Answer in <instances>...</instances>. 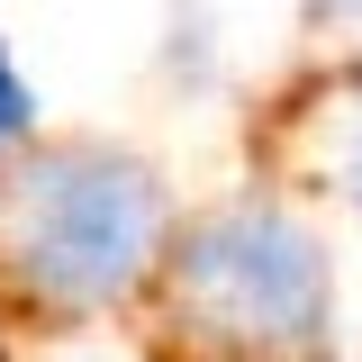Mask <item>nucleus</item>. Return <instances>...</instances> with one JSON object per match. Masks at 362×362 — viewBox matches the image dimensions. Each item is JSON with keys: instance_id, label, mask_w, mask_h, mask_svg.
I'll return each instance as SVG.
<instances>
[{"instance_id": "f257e3e1", "label": "nucleus", "mask_w": 362, "mask_h": 362, "mask_svg": "<svg viewBox=\"0 0 362 362\" xmlns=\"http://www.w3.org/2000/svg\"><path fill=\"white\" fill-rule=\"evenodd\" d=\"M181 199L163 163L109 136H45L0 173V290L28 335L145 326Z\"/></svg>"}, {"instance_id": "f03ea898", "label": "nucleus", "mask_w": 362, "mask_h": 362, "mask_svg": "<svg viewBox=\"0 0 362 362\" xmlns=\"http://www.w3.org/2000/svg\"><path fill=\"white\" fill-rule=\"evenodd\" d=\"M145 335L163 362H335L344 272L326 218L281 181H235L181 209Z\"/></svg>"}, {"instance_id": "7ed1b4c3", "label": "nucleus", "mask_w": 362, "mask_h": 362, "mask_svg": "<svg viewBox=\"0 0 362 362\" xmlns=\"http://www.w3.org/2000/svg\"><path fill=\"white\" fill-rule=\"evenodd\" d=\"M281 190H299V199H335L344 218L362 226V64L344 73H326V82L299 100V118H290V181Z\"/></svg>"}, {"instance_id": "20e7f679", "label": "nucleus", "mask_w": 362, "mask_h": 362, "mask_svg": "<svg viewBox=\"0 0 362 362\" xmlns=\"http://www.w3.org/2000/svg\"><path fill=\"white\" fill-rule=\"evenodd\" d=\"M18 362H163L145 326H82V335H28Z\"/></svg>"}, {"instance_id": "39448f33", "label": "nucleus", "mask_w": 362, "mask_h": 362, "mask_svg": "<svg viewBox=\"0 0 362 362\" xmlns=\"http://www.w3.org/2000/svg\"><path fill=\"white\" fill-rule=\"evenodd\" d=\"M28 145H45V109H37V82L18 73L9 37H0V173H9Z\"/></svg>"}, {"instance_id": "423d86ee", "label": "nucleus", "mask_w": 362, "mask_h": 362, "mask_svg": "<svg viewBox=\"0 0 362 362\" xmlns=\"http://www.w3.org/2000/svg\"><path fill=\"white\" fill-rule=\"evenodd\" d=\"M308 18H317V37H335L362 64V0H308Z\"/></svg>"}, {"instance_id": "0eeeda50", "label": "nucleus", "mask_w": 362, "mask_h": 362, "mask_svg": "<svg viewBox=\"0 0 362 362\" xmlns=\"http://www.w3.org/2000/svg\"><path fill=\"white\" fill-rule=\"evenodd\" d=\"M18 354H28V317L9 308V290H0V362H18Z\"/></svg>"}]
</instances>
